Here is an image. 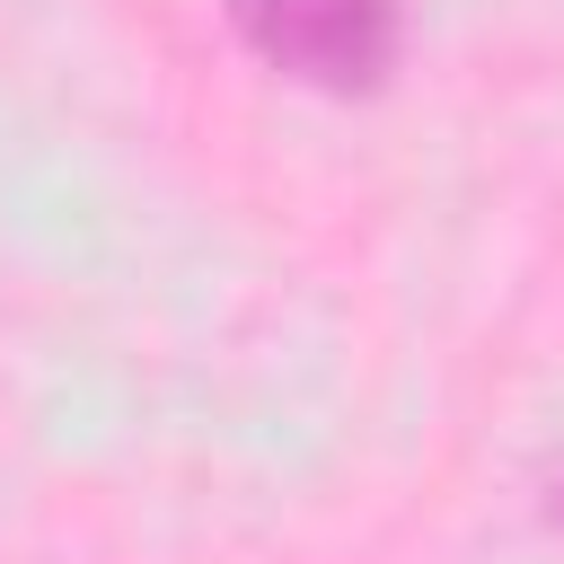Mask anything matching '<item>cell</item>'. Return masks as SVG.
Returning <instances> with one entry per match:
<instances>
[{"instance_id": "2", "label": "cell", "mask_w": 564, "mask_h": 564, "mask_svg": "<svg viewBox=\"0 0 564 564\" xmlns=\"http://www.w3.org/2000/svg\"><path fill=\"white\" fill-rule=\"evenodd\" d=\"M546 511H555V529H564V476H555V494H546Z\"/></svg>"}, {"instance_id": "1", "label": "cell", "mask_w": 564, "mask_h": 564, "mask_svg": "<svg viewBox=\"0 0 564 564\" xmlns=\"http://www.w3.org/2000/svg\"><path fill=\"white\" fill-rule=\"evenodd\" d=\"M229 26L264 70L317 97H370L405 53V0H229Z\"/></svg>"}]
</instances>
